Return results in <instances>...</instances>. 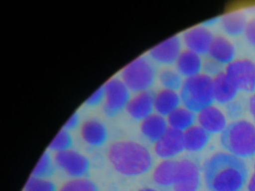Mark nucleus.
<instances>
[{"label":"nucleus","mask_w":255,"mask_h":191,"mask_svg":"<svg viewBox=\"0 0 255 191\" xmlns=\"http://www.w3.org/2000/svg\"><path fill=\"white\" fill-rule=\"evenodd\" d=\"M204 175L210 191H240L247 182L248 169L241 158L217 152L204 163Z\"/></svg>","instance_id":"f257e3e1"},{"label":"nucleus","mask_w":255,"mask_h":191,"mask_svg":"<svg viewBox=\"0 0 255 191\" xmlns=\"http://www.w3.org/2000/svg\"><path fill=\"white\" fill-rule=\"evenodd\" d=\"M107 157L115 170L124 176H141L153 166V157L149 149L133 140L113 142L109 147Z\"/></svg>","instance_id":"f03ea898"},{"label":"nucleus","mask_w":255,"mask_h":191,"mask_svg":"<svg viewBox=\"0 0 255 191\" xmlns=\"http://www.w3.org/2000/svg\"><path fill=\"white\" fill-rule=\"evenodd\" d=\"M222 147L228 153L241 158L255 155V124L246 119H239L228 123L221 133Z\"/></svg>","instance_id":"7ed1b4c3"},{"label":"nucleus","mask_w":255,"mask_h":191,"mask_svg":"<svg viewBox=\"0 0 255 191\" xmlns=\"http://www.w3.org/2000/svg\"><path fill=\"white\" fill-rule=\"evenodd\" d=\"M183 106L195 113L214 102L213 77L204 73L186 78L180 90Z\"/></svg>","instance_id":"20e7f679"},{"label":"nucleus","mask_w":255,"mask_h":191,"mask_svg":"<svg viewBox=\"0 0 255 191\" xmlns=\"http://www.w3.org/2000/svg\"><path fill=\"white\" fill-rule=\"evenodd\" d=\"M158 73L154 63L146 55H141L125 66L121 71L120 79L134 94L150 91Z\"/></svg>","instance_id":"39448f33"},{"label":"nucleus","mask_w":255,"mask_h":191,"mask_svg":"<svg viewBox=\"0 0 255 191\" xmlns=\"http://www.w3.org/2000/svg\"><path fill=\"white\" fill-rule=\"evenodd\" d=\"M103 86L105 94L104 101L105 114L113 117L126 110L132 96L131 91L122 79L117 77L111 78Z\"/></svg>","instance_id":"423d86ee"},{"label":"nucleus","mask_w":255,"mask_h":191,"mask_svg":"<svg viewBox=\"0 0 255 191\" xmlns=\"http://www.w3.org/2000/svg\"><path fill=\"white\" fill-rule=\"evenodd\" d=\"M225 73L239 91H255V63L249 58H238L225 67Z\"/></svg>","instance_id":"0eeeda50"},{"label":"nucleus","mask_w":255,"mask_h":191,"mask_svg":"<svg viewBox=\"0 0 255 191\" xmlns=\"http://www.w3.org/2000/svg\"><path fill=\"white\" fill-rule=\"evenodd\" d=\"M53 160L56 167L73 179L84 177L90 170L89 158L74 149L56 152Z\"/></svg>","instance_id":"6e6552de"},{"label":"nucleus","mask_w":255,"mask_h":191,"mask_svg":"<svg viewBox=\"0 0 255 191\" xmlns=\"http://www.w3.org/2000/svg\"><path fill=\"white\" fill-rule=\"evenodd\" d=\"M178 172L174 191H198L201 184L200 169L193 160L183 158L178 160Z\"/></svg>","instance_id":"1a4fd4ad"},{"label":"nucleus","mask_w":255,"mask_h":191,"mask_svg":"<svg viewBox=\"0 0 255 191\" xmlns=\"http://www.w3.org/2000/svg\"><path fill=\"white\" fill-rule=\"evenodd\" d=\"M182 51L181 39L174 35L152 47L148 51L147 56L153 63L171 65L175 64Z\"/></svg>","instance_id":"9d476101"},{"label":"nucleus","mask_w":255,"mask_h":191,"mask_svg":"<svg viewBox=\"0 0 255 191\" xmlns=\"http://www.w3.org/2000/svg\"><path fill=\"white\" fill-rule=\"evenodd\" d=\"M185 150L183 132L168 128L166 132L154 143L155 154L163 160L172 159Z\"/></svg>","instance_id":"9b49d317"},{"label":"nucleus","mask_w":255,"mask_h":191,"mask_svg":"<svg viewBox=\"0 0 255 191\" xmlns=\"http://www.w3.org/2000/svg\"><path fill=\"white\" fill-rule=\"evenodd\" d=\"M154 94L152 91L134 94L126 107V111L133 120L141 122L154 111Z\"/></svg>","instance_id":"f8f14e48"},{"label":"nucleus","mask_w":255,"mask_h":191,"mask_svg":"<svg viewBox=\"0 0 255 191\" xmlns=\"http://www.w3.org/2000/svg\"><path fill=\"white\" fill-rule=\"evenodd\" d=\"M213 37L214 35L209 28L198 25L185 31L183 42L187 49L202 55L208 54Z\"/></svg>","instance_id":"ddd939ff"},{"label":"nucleus","mask_w":255,"mask_h":191,"mask_svg":"<svg viewBox=\"0 0 255 191\" xmlns=\"http://www.w3.org/2000/svg\"><path fill=\"white\" fill-rule=\"evenodd\" d=\"M196 121L198 125L211 134H221L228 125L226 115L219 107L213 104L197 113Z\"/></svg>","instance_id":"4468645a"},{"label":"nucleus","mask_w":255,"mask_h":191,"mask_svg":"<svg viewBox=\"0 0 255 191\" xmlns=\"http://www.w3.org/2000/svg\"><path fill=\"white\" fill-rule=\"evenodd\" d=\"M80 136L86 144L92 147H100L104 146L108 140V129L102 121L91 118L80 125Z\"/></svg>","instance_id":"2eb2a0df"},{"label":"nucleus","mask_w":255,"mask_h":191,"mask_svg":"<svg viewBox=\"0 0 255 191\" xmlns=\"http://www.w3.org/2000/svg\"><path fill=\"white\" fill-rule=\"evenodd\" d=\"M237 49L228 37L224 35H216L209 49V57L216 62L228 65L236 59Z\"/></svg>","instance_id":"dca6fc26"},{"label":"nucleus","mask_w":255,"mask_h":191,"mask_svg":"<svg viewBox=\"0 0 255 191\" xmlns=\"http://www.w3.org/2000/svg\"><path fill=\"white\" fill-rule=\"evenodd\" d=\"M168 122L165 116L156 113L140 122V132L147 141L154 144L168 129Z\"/></svg>","instance_id":"f3484780"},{"label":"nucleus","mask_w":255,"mask_h":191,"mask_svg":"<svg viewBox=\"0 0 255 191\" xmlns=\"http://www.w3.org/2000/svg\"><path fill=\"white\" fill-rule=\"evenodd\" d=\"M213 91L215 101L226 104L234 101L239 91L225 71L213 77Z\"/></svg>","instance_id":"a211bd4d"},{"label":"nucleus","mask_w":255,"mask_h":191,"mask_svg":"<svg viewBox=\"0 0 255 191\" xmlns=\"http://www.w3.org/2000/svg\"><path fill=\"white\" fill-rule=\"evenodd\" d=\"M203 64L201 55L186 49L182 51L176 61V70L186 79L201 73Z\"/></svg>","instance_id":"6ab92c4d"},{"label":"nucleus","mask_w":255,"mask_h":191,"mask_svg":"<svg viewBox=\"0 0 255 191\" xmlns=\"http://www.w3.org/2000/svg\"><path fill=\"white\" fill-rule=\"evenodd\" d=\"M181 104L180 94L172 90L162 89L154 94V110L158 114L168 116Z\"/></svg>","instance_id":"aec40b11"},{"label":"nucleus","mask_w":255,"mask_h":191,"mask_svg":"<svg viewBox=\"0 0 255 191\" xmlns=\"http://www.w3.org/2000/svg\"><path fill=\"white\" fill-rule=\"evenodd\" d=\"M183 135L185 150L190 152L203 150L211 138V134L198 124H195L183 131Z\"/></svg>","instance_id":"412c9836"},{"label":"nucleus","mask_w":255,"mask_h":191,"mask_svg":"<svg viewBox=\"0 0 255 191\" xmlns=\"http://www.w3.org/2000/svg\"><path fill=\"white\" fill-rule=\"evenodd\" d=\"M178 160L168 159L161 161L153 173L155 183L160 186L172 187L177 179L178 172Z\"/></svg>","instance_id":"4be33fe9"},{"label":"nucleus","mask_w":255,"mask_h":191,"mask_svg":"<svg viewBox=\"0 0 255 191\" xmlns=\"http://www.w3.org/2000/svg\"><path fill=\"white\" fill-rule=\"evenodd\" d=\"M248 21L246 14L243 12H231L222 16L221 25L230 37H240L244 34Z\"/></svg>","instance_id":"5701e85b"},{"label":"nucleus","mask_w":255,"mask_h":191,"mask_svg":"<svg viewBox=\"0 0 255 191\" xmlns=\"http://www.w3.org/2000/svg\"><path fill=\"white\" fill-rule=\"evenodd\" d=\"M167 122L169 128L183 132L195 125L196 113L185 106H180L167 116Z\"/></svg>","instance_id":"b1692460"},{"label":"nucleus","mask_w":255,"mask_h":191,"mask_svg":"<svg viewBox=\"0 0 255 191\" xmlns=\"http://www.w3.org/2000/svg\"><path fill=\"white\" fill-rule=\"evenodd\" d=\"M157 79L162 88L175 91H180L184 80L177 70L170 68L160 70L158 73Z\"/></svg>","instance_id":"393cba45"},{"label":"nucleus","mask_w":255,"mask_h":191,"mask_svg":"<svg viewBox=\"0 0 255 191\" xmlns=\"http://www.w3.org/2000/svg\"><path fill=\"white\" fill-rule=\"evenodd\" d=\"M56 167L54 160L50 154L48 152H45L34 168L32 176L47 179L49 176L53 174Z\"/></svg>","instance_id":"a878e982"},{"label":"nucleus","mask_w":255,"mask_h":191,"mask_svg":"<svg viewBox=\"0 0 255 191\" xmlns=\"http://www.w3.org/2000/svg\"><path fill=\"white\" fill-rule=\"evenodd\" d=\"M73 145V137L71 132L62 128L49 145V150L60 152L71 149Z\"/></svg>","instance_id":"bb28decb"},{"label":"nucleus","mask_w":255,"mask_h":191,"mask_svg":"<svg viewBox=\"0 0 255 191\" xmlns=\"http://www.w3.org/2000/svg\"><path fill=\"white\" fill-rule=\"evenodd\" d=\"M59 191H98V189L95 182L83 177L65 182Z\"/></svg>","instance_id":"cd10ccee"},{"label":"nucleus","mask_w":255,"mask_h":191,"mask_svg":"<svg viewBox=\"0 0 255 191\" xmlns=\"http://www.w3.org/2000/svg\"><path fill=\"white\" fill-rule=\"evenodd\" d=\"M24 191H56V187L49 179L32 176L25 185Z\"/></svg>","instance_id":"c85d7f7f"},{"label":"nucleus","mask_w":255,"mask_h":191,"mask_svg":"<svg viewBox=\"0 0 255 191\" xmlns=\"http://www.w3.org/2000/svg\"><path fill=\"white\" fill-rule=\"evenodd\" d=\"M104 97H105V94H104V86L100 87L86 99L85 104L88 107H95L99 104H104Z\"/></svg>","instance_id":"c756f323"},{"label":"nucleus","mask_w":255,"mask_h":191,"mask_svg":"<svg viewBox=\"0 0 255 191\" xmlns=\"http://www.w3.org/2000/svg\"><path fill=\"white\" fill-rule=\"evenodd\" d=\"M222 64L215 61L212 58H209L207 61H204L203 64V70L205 71L206 74L213 77L219 73H222Z\"/></svg>","instance_id":"7c9ffc66"},{"label":"nucleus","mask_w":255,"mask_h":191,"mask_svg":"<svg viewBox=\"0 0 255 191\" xmlns=\"http://www.w3.org/2000/svg\"><path fill=\"white\" fill-rule=\"evenodd\" d=\"M244 34L248 43L255 49V17L248 21Z\"/></svg>","instance_id":"2f4dec72"},{"label":"nucleus","mask_w":255,"mask_h":191,"mask_svg":"<svg viewBox=\"0 0 255 191\" xmlns=\"http://www.w3.org/2000/svg\"><path fill=\"white\" fill-rule=\"evenodd\" d=\"M80 125V116L78 112H75L71 115V117L65 122L63 128L71 131V130L76 129Z\"/></svg>","instance_id":"473e14b6"},{"label":"nucleus","mask_w":255,"mask_h":191,"mask_svg":"<svg viewBox=\"0 0 255 191\" xmlns=\"http://www.w3.org/2000/svg\"><path fill=\"white\" fill-rule=\"evenodd\" d=\"M248 107H249V113H250L251 116H252L254 121L255 122V93H254L251 96L250 98H249Z\"/></svg>","instance_id":"72a5a7b5"},{"label":"nucleus","mask_w":255,"mask_h":191,"mask_svg":"<svg viewBox=\"0 0 255 191\" xmlns=\"http://www.w3.org/2000/svg\"><path fill=\"white\" fill-rule=\"evenodd\" d=\"M248 191H255V164L254 167V172L251 176L250 180H249V185H248Z\"/></svg>","instance_id":"f704fd0d"},{"label":"nucleus","mask_w":255,"mask_h":191,"mask_svg":"<svg viewBox=\"0 0 255 191\" xmlns=\"http://www.w3.org/2000/svg\"><path fill=\"white\" fill-rule=\"evenodd\" d=\"M138 191H157L156 190L153 189V188H145L143 189L139 190Z\"/></svg>","instance_id":"c9c22d12"}]
</instances>
